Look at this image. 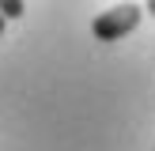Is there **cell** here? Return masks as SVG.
Instances as JSON below:
<instances>
[{
    "mask_svg": "<svg viewBox=\"0 0 155 151\" xmlns=\"http://www.w3.org/2000/svg\"><path fill=\"white\" fill-rule=\"evenodd\" d=\"M140 15H144L140 4H114V8H106V11L95 15L91 34H95L98 42H121L125 34H133V30L140 27Z\"/></svg>",
    "mask_w": 155,
    "mask_h": 151,
    "instance_id": "6da1fadb",
    "label": "cell"
},
{
    "mask_svg": "<svg viewBox=\"0 0 155 151\" xmlns=\"http://www.w3.org/2000/svg\"><path fill=\"white\" fill-rule=\"evenodd\" d=\"M0 34H4V19H0Z\"/></svg>",
    "mask_w": 155,
    "mask_h": 151,
    "instance_id": "3957f363",
    "label": "cell"
},
{
    "mask_svg": "<svg viewBox=\"0 0 155 151\" xmlns=\"http://www.w3.org/2000/svg\"><path fill=\"white\" fill-rule=\"evenodd\" d=\"M23 11H27V8H23L19 0H0V19H4V23L8 19H19Z\"/></svg>",
    "mask_w": 155,
    "mask_h": 151,
    "instance_id": "7a4b0ae2",
    "label": "cell"
}]
</instances>
